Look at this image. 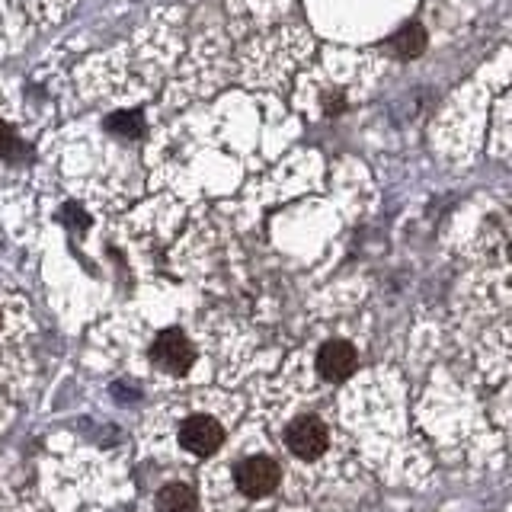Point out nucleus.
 Returning <instances> with one entry per match:
<instances>
[{"instance_id": "nucleus-4", "label": "nucleus", "mask_w": 512, "mask_h": 512, "mask_svg": "<svg viewBox=\"0 0 512 512\" xmlns=\"http://www.w3.org/2000/svg\"><path fill=\"white\" fill-rule=\"evenodd\" d=\"M180 442L189 448L192 455H212L221 448L224 432L212 416H192V420H186L180 429Z\"/></svg>"}, {"instance_id": "nucleus-8", "label": "nucleus", "mask_w": 512, "mask_h": 512, "mask_svg": "<svg viewBox=\"0 0 512 512\" xmlns=\"http://www.w3.org/2000/svg\"><path fill=\"white\" fill-rule=\"evenodd\" d=\"M112 125H116L119 132H122V135H128V138H135V135L141 132V119H138V116H132V112H122V116L112 119Z\"/></svg>"}, {"instance_id": "nucleus-5", "label": "nucleus", "mask_w": 512, "mask_h": 512, "mask_svg": "<svg viewBox=\"0 0 512 512\" xmlns=\"http://www.w3.org/2000/svg\"><path fill=\"white\" fill-rule=\"evenodd\" d=\"M317 368H320V375H324V378L343 381V378L352 375V368H356V349H352L349 343H343V340H333V343H327L324 349H320Z\"/></svg>"}, {"instance_id": "nucleus-9", "label": "nucleus", "mask_w": 512, "mask_h": 512, "mask_svg": "<svg viewBox=\"0 0 512 512\" xmlns=\"http://www.w3.org/2000/svg\"><path fill=\"white\" fill-rule=\"evenodd\" d=\"M16 151V138L10 132V125L0 122V157H10Z\"/></svg>"}, {"instance_id": "nucleus-6", "label": "nucleus", "mask_w": 512, "mask_h": 512, "mask_svg": "<svg viewBox=\"0 0 512 512\" xmlns=\"http://www.w3.org/2000/svg\"><path fill=\"white\" fill-rule=\"evenodd\" d=\"M157 512H196V496L183 484H170L157 493Z\"/></svg>"}, {"instance_id": "nucleus-1", "label": "nucleus", "mask_w": 512, "mask_h": 512, "mask_svg": "<svg viewBox=\"0 0 512 512\" xmlns=\"http://www.w3.org/2000/svg\"><path fill=\"white\" fill-rule=\"evenodd\" d=\"M285 442L292 448V455H298L304 461H314L324 455V448H327V429L317 416H298V420L288 426Z\"/></svg>"}, {"instance_id": "nucleus-3", "label": "nucleus", "mask_w": 512, "mask_h": 512, "mask_svg": "<svg viewBox=\"0 0 512 512\" xmlns=\"http://www.w3.org/2000/svg\"><path fill=\"white\" fill-rule=\"evenodd\" d=\"M151 359H154V365L180 375V372H186V368L192 365L196 352H192V343L186 340L180 330H167V333L157 336V343L151 349Z\"/></svg>"}, {"instance_id": "nucleus-2", "label": "nucleus", "mask_w": 512, "mask_h": 512, "mask_svg": "<svg viewBox=\"0 0 512 512\" xmlns=\"http://www.w3.org/2000/svg\"><path fill=\"white\" fill-rule=\"evenodd\" d=\"M237 477V487L240 493H247V496H266L279 487V464L272 461V458H263V455H256V458H247L240 468L234 471Z\"/></svg>"}, {"instance_id": "nucleus-7", "label": "nucleus", "mask_w": 512, "mask_h": 512, "mask_svg": "<svg viewBox=\"0 0 512 512\" xmlns=\"http://www.w3.org/2000/svg\"><path fill=\"white\" fill-rule=\"evenodd\" d=\"M394 52L397 55H404V58H416L426 48V32H423V26H416V23H410V26H404L394 36Z\"/></svg>"}]
</instances>
